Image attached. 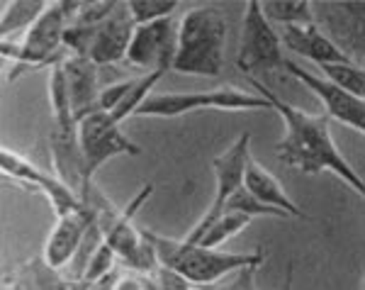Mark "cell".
<instances>
[{
	"instance_id": "cell-1",
	"label": "cell",
	"mask_w": 365,
	"mask_h": 290,
	"mask_svg": "<svg viewBox=\"0 0 365 290\" xmlns=\"http://www.w3.org/2000/svg\"><path fill=\"white\" fill-rule=\"evenodd\" d=\"M246 81L251 83V88L258 96L270 100L273 110L285 122V137L275 144V151H278V159L282 164L292 166V169L302 171L307 176L331 171L341 181L349 183L361 198H365V183L351 169V164L341 156L339 146L334 144L327 115H312V112H304L295 108V105L285 103V100H280L266 83H261L258 79H246Z\"/></svg>"
},
{
	"instance_id": "cell-2",
	"label": "cell",
	"mask_w": 365,
	"mask_h": 290,
	"mask_svg": "<svg viewBox=\"0 0 365 290\" xmlns=\"http://www.w3.org/2000/svg\"><path fill=\"white\" fill-rule=\"evenodd\" d=\"M146 239L154 246L158 264L170 266L185 276L192 286H210L217 278L232 274V271H246L258 269L266 261V251L256 249V251H217L200 244H187L182 239H168V236L154 234L151 229H141Z\"/></svg>"
},
{
	"instance_id": "cell-3",
	"label": "cell",
	"mask_w": 365,
	"mask_h": 290,
	"mask_svg": "<svg viewBox=\"0 0 365 290\" xmlns=\"http://www.w3.org/2000/svg\"><path fill=\"white\" fill-rule=\"evenodd\" d=\"M227 20L212 5L192 8L178 22L173 71L190 76H220L225 66Z\"/></svg>"
},
{
	"instance_id": "cell-4",
	"label": "cell",
	"mask_w": 365,
	"mask_h": 290,
	"mask_svg": "<svg viewBox=\"0 0 365 290\" xmlns=\"http://www.w3.org/2000/svg\"><path fill=\"white\" fill-rule=\"evenodd\" d=\"M68 10L71 3L56 0L49 3V8L44 10V15L27 29L22 41H10L3 39L0 51L5 59H13L15 66L8 74V83L20 79L22 74L42 66H54V64L63 61L68 56L66 46H63V32L68 27Z\"/></svg>"
},
{
	"instance_id": "cell-5",
	"label": "cell",
	"mask_w": 365,
	"mask_h": 290,
	"mask_svg": "<svg viewBox=\"0 0 365 290\" xmlns=\"http://www.w3.org/2000/svg\"><path fill=\"white\" fill-rule=\"evenodd\" d=\"M134 27L137 25L127 3H117L113 15L100 25H68L63 32V46L68 54L86 56L98 66H110L125 61Z\"/></svg>"
},
{
	"instance_id": "cell-6",
	"label": "cell",
	"mask_w": 365,
	"mask_h": 290,
	"mask_svg": "<svg viewBox=\"0 0 365 290\" xmlns=\"http://www.w3.org/2000/svg\"><path fill=\"white\" fill-rule=\"evenodd\" d=\"M273 110L270 100L234 86H220L200 93H151L141 103V117H178L195 110Z\"/></svg>"
},
{
	"instance_id": "cell-7",
	"label": "cell",
	"mask_w": 365,
	"mask_h": 290,
	"mask_svg": "<svg viewBox=\"0 0 365 290\" xmlns=\"http://www.w3.org/2000/svg\"><path fill=\"white\" fill-rule=\"evenodd\" d=\"M81 154H83V191L93 183V176L100 166H105L110 159L120 156H139L141 146L134 144L120 129L110 112H93L78 124Z\"/></svg>"
},
{
	"instance_id": "cell-8",
	"label": "cell",
	"mask_w": 365,
	"mask_h": 290,
	"mask_svg": "<svg viewBox=\"0 0 365 290\" xmlns=\"http://www.w3.org/2000/svg\"><path fill=\"white\" fill-rule=\"evenodd\" d=\"M285 56L280 51V37L275 34L273 25L263 15L261 3L249 0L241 25V46L237 56V66L246 79H253L256 74H270L280 69Z\"/></svg>"
},
{
	"instance_id": "cell-9",
	"label": "cell",
	"mask_w": 365,
	"mask_h": 290,
	"mask_svg": "<svg viewBox=\"0 0 365 290\" xmlns=\"http://www.w3.org/2000/svg\"><path fill=\"white\" fill-rule=\"evenodd\" d=\"M151 193H154V183H146L137 193V198H134L125 210H120V215H117V220L113 222V227H110L108 236H105V241L113 246L117 259H120L127 269L137 271L139 276H151L158 269V256H156L154 246H151V241L146 239L141 229L134 227V215H137L139 207L151 198Z\"/></svg>"
},
{
	"instance_id": "cell-10",
	"label": "cell",
	"mask_w": 365,
	"mask_h": 290,
	"mask_svg": "<svg viewBox=\"0 0 365 290\" xmlns=\"http://www.w3.org/2000/svg\"><path fill=\"white\" fill-rule=\"evenodd\" d=\"M249 156H251V132H241L239 137L232 141V146L212 161V166H215V181H217L212 203H210L207 210H205V215L200 217V222L195 224V227L182 236V241L195 244L200 236L205 234V229H207L210 224L215 222L222 212H225L227 200L232 198L241 186H244V169H246Z\"/></svg>"
},
{
	"instance_id": "cell-11",
	"label": "cell",
	"mask_w": 365,
	"mask_h": 290,
	"mask_svg": "<svg viewBox=\"0 0 365 290\" xmlns=\"http://www.w3.org/2000/svg\"><path fill=\"white\" fill-rule=\"evenodd\" d=\"M175 49H178V22L173 17H163L134 27L125 61L144 74H156V71L166 74L168 69H173Z\"/></svg>"
},
{
	"instance_id": "cell-12",
	"label": "cell",
	"mask_w": 365,
	"mask_h": 290,
	"mask_svg": "<svg viewBox=\"0 0 365 290\" xmlns=\"http://www.w3.org/2000/svg\"><path fill=\"white\" fill-rule=\"evenodd\" d=\"M0 166H3L5 176L22 181L27 188H32V191L44 193L46 198H49L51 207H54L56 217H63V215H68V212H76L83 207V198L76 191H71L56 174H46V171L34 166L32 161H27L25 156H20V154L8 149V146L0 149Z\"/></svg>"
},
{
	"instance_id": "cell-13",
	"label": "cell",
	"mask_w": 365,
	"mask_h": 290,
	"mask_svg": "<svg viewBox=\"0 0 365 290\" xmlns=\"http://www.w3.org/2000/svg\"><path fill=\"white\" fill-rule=\"evenodd\" d=\"M282 69L290 76H295L299 83H304V86L322 100L324 108H327V117H334V120L349 124V127L358 129V132H365V100L363 98H353L351 93L341 91L331 81L309 74L307 69H302L299 64L292 61V59H285Z\"/></svg>"
},
{
	"instance_id": "cell-14",
	"label": "cell",
	"mask_w": 365,
	"mask_h": 290,
	"mask_svg": "<svg viewBox=\"0 0 365 290\" xmlns=\"http://www.w3.org/2000/svg\"><path fill=\"white\" fill-rule=\"evenodd\" d=\"M63 74H66L71 110H73L76 120L81 124V120L98 112L100 91H103L100 88V66L86 56L68 54L63 59Z\"/></svg>"
},
{
	"instance_id": "cell-15",
	"label": "cell",
	"mask_w": 365,
	"mask_h": 290,
	"mask_svg": "<svg viewBox=\"0 0 365 290\" xmlns=\"http://www.w3.org/2000/svg\"><path fill=\"white\" fill-rule=\"evenodd\" d=\"M88 222H91V207L83 203V207L76 212H68L63 217H56V224L51 229L49 239H46L42 256L49 261L54 269L61 271L63 266L71 264V259L76 256L81 241L86 236Z\"/></svg>"
},
{
	"instance_id": "cell-16",
	"label": "cell",
	"mask_w": 365,
	"mask_h": 290,
	"mask_svg": "<svg viewBox=\"0 0 365 290\" xmlns=\"http://www.w3.org/2000/svg\"><path fill=\"white\" fill-rule=\"evenodd\" d=\"M282 44L299 56H307L314 64H346L353 59L334 41L329 34H324L314 25H295V27H282Z\"/></svg>"
},
{
	"instance_id": "cell-17",
	"label": "cell",
	"mask_w": 365,
	"mask_h": 290,
	"mask_svg": "<svg viewBox=\"0 0 365 290\" xmlns=\"http://www.w3.org/2000/svg\"><path fill=\"white\" fill-rule=\"evenodd\" d=\"M244 188L249 191L258 203L268 205V207H275V210L285 212L287 217H299V220H312L307 212L299 207L290 195L285 193V188L280 186V181L275 179L273 174L261 166L253 159V154L246 161V169H244Z\"/></svg>"
},
{
	"instance_id": "cell-18",
	"label": "cell",
	"mask_w": 365,
	"mask_h": 290,
	"mask_svg": "<svg viewBox=\"0 0 365 290\" xmlns=\"http://www.w3.org/2000/svg\"><path fill=\"white\" fill-rule=\"evenodd\" d=\"M0 290H71V278L54 269L44 256L5 271Z\"/></svg>"
},
{
	"instance_id": "cell-19",
	"label": "cell",
	"mask_w": 365,
	"mask_h": 290,
	"mask_svg": "<svg viewBox=\"0 0 365 290\" xmlns=\"http://www.w3.org/2000/svg\"><path fill=\"white\" fill-rule=\"evenodd\" d=\"M46 8H49V3H44V0H13V3H5L3 17H0L3 39H10L15 32H22V29H29L44 15Z\"/></svg>"
},
{
	"instance_id": "cell-20",
	"label": "cell",
	"mask_w": 365,
	"mask_h": 290,
	"mask_svg": "<svg viewBox=\"0 0 365 290\" xmlns=\"http://www.w3.org/2000/svg\"><path fill=\"white\" fill-rule=\"evenodd\" d=\"M249 224H251L249 215H244V212H234V210H225L207 229H205V234L200 236L195 244L207 246V249H220L225 241H229L234 234H239L241 229H246Z\"/></svg>"
},
{
	"instance_id": "cell-21",
	"label": "cell",
	"mask_w": 365,
	"mask_h": 290,
	"mask_svg": "<svg viewBox=\"0 0 365 290\" xmlns=\"http://www.w3.org/2000/svg\"><path fill=\"white\" fill-rule=\"evenodd\" d=\"M263 15L275 22H282L285 27L295 25H314L317 15L307 0H282V3H261Z\"/></svg>"
},
{
	"instance_id": "cell-22",
	"label": "cell",
	"mask_w": 365,
	"mask_h": 290,
	"mask_svg": "<svg viewBox=\"0 0 365 290\" xmlns=\"http://www.w3.org/2000/svg\"><path fill=\"white\" fill-rule=\"evenodd\" d=\"M327 76V81H331L334 86H339L341 91L351 93L353 98L365 96V71L353 61L346 64H322L319 66Z\"/></svg>"
},
{
	"instance_id": "cell-23",
	"label": "cell",
	"mask_w": 365,
	"mask_h": 290,
	"mask_svg": "<svg viewBox=\"0 0 365 290\" xmlns=\"http://www.w3.org/2000/svg\"><path fill=\"white\" fill-rule=\"evenodd\" d=\"M225 210H234V212H244V215H249L251 220L253 217H282L285 220V212H280V210H275V207H268V205H263V203H258L253 195L246 191L244 186L239 188L237 193L232 195V198L227 200V205H225Z\"/></svg>"
},
{
	"instance_id": "cell-24",
	"label": "cell",
	"mask_w": 365,
	"mask_h": 290,
	"mask_svg": "<svg viewBox=\"0 0 365 290\" xmlns=\"http://www.w3.org/2000/svg\"><path fill=\"white\" fill-rule=\"evenodd\" d=\"M129 15H132L134 25H146V22H156L163 17H170L178 10V3H156V0H129L127 3Z\"/></svg>"
},
{
	"instance_id": "cell-25",
	"label": "cell",
	"mask_w": 365,
	"mask_h": 290,
	"mask_svg": "<svg viewBox=\"0 0 365 290\" xmlns=\"http://www.w3.org/2000/svg\"><path fill=\"white\" fill-rule=\"evenodd\" d=\"M115 261H117V254L113 251V246L105 241V244L91 256V261H88L86 274L81 281H100V278L115 274Z\"/></svg>"
},
{
	"instance_id": "cell-26",
	"label": "cell",
	"mask_w": 365,
	"mask_h": 290,
	"mask_svg": "<svg viewBox=\"0 0 365 290\" xmlns=\"http://www.w3.org/2000/svg\"><path fill=\"white\" fill-rule=\"evenodd\" d=\"M146 278H149L154 290H192L195 288L185 276H180L178 271H173L170 266H163V264H158V269Z\"/></svg>"
},
{
	"instance_id": "cell-27",
	"label": "cell",
	"mask_w": 365,
	"mask_h": 290,
	"mask_svg": "<svg viewBox=\"0 0 365 290\" xmlns=\"http://www.w3.org/2000/svg\"><path fill=\"white\" fill-rule=\"evenodd\" d=\"M113 290H146V286L141 276H120L115 281Z\"/></svg>"
},
{
	"instance_id": "cell-28",
	"label": "cell",
	"mask_w": 365,
	"mask_h": 290,
	"mask_svg": "<svg viewBox=\"0 0 365 290\" xmlns=\"http://www.w3.org/2000/svg\"><path fill=\"white\" fill-rule=\"evenodd\" d=\"M141 278H144V286H146V290H154V286H151V283H149V278H146V276H141Z\"/></svg>"
},
{
	"instance_id": "cell-29",
	"label": "cell",
	"mask_w": 365,
	"mask_h": 290,
	"mask_svg": "<svg viewBox=\"0 0 365 290\" xmlns=\"http://www.w3.org/2000/svg\"><path fill=\"white\" fill-rule=\"evenodd\" d=\"M192 290H197V288H192Z\"/></svg>"
}]
</instances>
